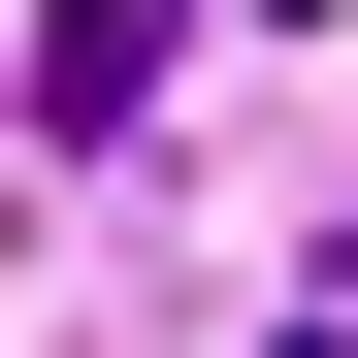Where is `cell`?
Here are the masks:
<instances>
[{"label":"cell","mask_w":358,"mask_h":358,"mask_svg":"<svg viewBox=\"0 0 358 358\" xmlns=\"http://www.w3.org/2000/svg\"><path fill=\"white\" fill-rule=\"evenodd\" d=\"M163 66H196V0H33V131H66V163L163 131Z\"/></svg>","instance_id":"1"}]
</instances>
